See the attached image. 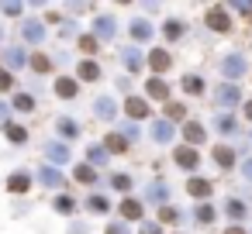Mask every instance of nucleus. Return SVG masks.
<instances>
[{
  "label": "nucleus",
  "instance_id": "11",
  "mask_svg": "<svg viewBox=\"0 0 252 234\" xmlns=\"http://www.w3.org/2000/svg\"><path fill=\"white\" fill-rule=\"evenodd\" d=\"M94 35L97 38H114V21L111 18H97L94 21Z\"/></svg>",
  "mask_w": 252,
  "mask_h": 234
},
{
  "label": "nucleus",
  "instance_id": "29",
  "mask_svg": "<svg viewBox=\"0 0 252 234\" xmlns=\"http://www.w3.org/2000/svg\"><path fill=\"white\" fill-rule=\"evenodd\" d=\"M80 76H83V79H97V76H100L97 62H83V66H80Z\"/></svg>",
  "mask_w": 252,
  "mask_h": 234
},
{
  "label": "nucleus",
  "instance_id": "26",
  "mask_svg": "<svg viewBox=\"0 0 252 234\" xmlns=\"http://www.w3.org/2000/svg\"><path fill=\"white\" fill-rule=\"evenodd\" d=\"M59 134H63V138H76V134H80L76 121H66V117H63V121H59Z\"/></svg>",
  "mask_w": 252,
  "mask_h": 234
},
{
  "label": "nucleus",
  "instance_id": "50",
  "mask_svg": "<svg viewBox=\"0 0 252 234\" xmlns=\"http://www.w3.org/2000/svg\"><path fill=\"white\" fill-rule=\"evenodd\" d=\"M228 234H245V231H242V227H231V231H228Z\"/></svg>",
  "mask_w": 252,
  "mask_h": 234
},
{
  "label": "nucleus",
  "instance_id": "23",
  "mask_svg": "<svg viewBox=\"0 0 252 234\" xmlns=\"http://www.w3.org/2000/svg\"><path fill=\"white\" fill-rule=\"evenodd\" d=\"M149 62H152V69H159V73H162V69H169V52H162V49H159V52H152V55H149Z\"/></svg>",
  "mask_w": 252,
  "mask_h": 234
},
{
  "label": "nucleus",
  "instance_id": "17",
  "mask_svg": "<svg viewBox=\"0 0 252 234\" xmlns=\"http://www.w3.org/2000/svg\"><path fill=\"white\" fill-rule=\"evenodd\" d=\"M145 90H149V97H156V100H166V97H169V86H166L162 79H149Z\"/></svg>",
  "mask_w": 252,
  "mask_h": 234
},
{
  "label": "nucleus",
  "instance_id": "3",
  "mask_svg": "<svg viewBox=\"0 0 252 234\" xmlns=\"http://www.w3.org/2000/svg\"><path fill=\"white\" fill-rule=\"evenodd\" d=\"M221 73H224V76H231V79H235V76H242V73H245V59H242V55H228V59L221 62Z\"/></svg>",
  "mask_w": 252,
  "mask_h": 234
},
{
  "label": "nucleus",
  "instance_id": "4",
  "mask_svg": "<svg viewBox=\"0 0 252 234\" xmlns=\"http://www.w3.org/2000/svg\"><path fill=\"white\" fill-rule=\"evenodd\" d=\"M152 138H156L159 145L173 141V124H169V121H162V117H159V121H152Z\"/></svg>",
  "mask_w": 252,
  "mask_h": 234
},
{
  "label": "nucleus",
  "instance_id": "10",
  "mask_svg": "<svg viewBox=\"0 0 252 234\" xmlns=\"http://www.w3.org/2000/svg\"><path fill=\"white\" fill-rule=\"evenodd\" d=\"M183 138H187V145H200V141H204V128H200L197 121H187V128H183Z\"/></svg>",
  "mask_w": 252,
  "mask_h": 234
},
{
  "label": "nucleus",
  "instance_id": "34",
  "mask_svg": "<svg viewBox=\"0 0 252 234\" xmlns=\"http://www.w3.org/2000/svg\"><path fill=\"white\" fill-rule=\"evenodd\" d=\"M214 124H218L221 131H235V121H231L228 114H221V117H214Z\"/></svg>",
  "mask_w": 252,
  "mask_h": 234
},
{
  "label": "nucleus",
  "instance_id": "21",
  "mask_svg": "<svg viewBox=\"0 0 252 234\" xmlns=\"http://www.w3.org/2000/svg\"><path fill=\"white\" fill-rule=\"evenodd\" d=\"M4 59H7V66H14V69L28 62V55H25L21 49H7V52H4Z\"/></svg>",
  "mask_w": 252,
  "mask_h": 234
},
{
  "label": "nucleus",
  "instance_id": "9",
  "mask_svg": "<svg viewBox=\"0 0 252 234\" xmlns=\"http://www.w3.org/2000/svg\"><path fill=\"white\" fill-rule=\"evenodd\" d=\"M21 35H25V42H42L45 38V28L38 21H28V25H21Z\"/></svg>",
  "mask_w": 252,
  "mask_h": 234
},
{
  "label": "nucleus",
  "instance_id": "2",
  "mask_svg": "<svg viewBox=\"0 0 252 234\" xmlns=\"http://www.w3.org/2000/svg\"><path fill=\"white\" fill-rule=\"evenodd\" d=\"M173 158H176V165H183V169H197V165H200V158H197V152H193L190 145L176 148V152H173Z\"/></svg>",
  "mask_w": 252,
  "mask_h": 234
},
{
  "label": "nucleus",
  "instance_id": "22",
  "mask_svg": "<svg viewBox=\"0 0 252 234\" xmlns=\"http://www.w3.org/2000/svg\"><path fill=\"white\" fill-rule=\"evenodd\" d=\"M125 66H128L131 73H138V69H142V52H138V49H128V52H125Z\"/></svg>",
  "mask_w": 252,
  "mask_h": 234
},
{
  "label": "nucleus",
  "instance_id": "20",
  "mask_svg": "<svg viewBox=\"0 0 252 234\" xmlns=\"http://www.w3.org/2000/svg\"><path fill=\"white\" fill-rule=\"evenodd\" d=\"M121 213H125L128 220H138V217H142V203H138V200H125V203H121Z\"/></svg>",
  "mask_w": 252,
  "mask_h": 234
},
{
  "label": "nucleus",
  "instance_id": "42",
  "mask_svg": "<svg viewBox=\"0 0 252 234\" xmlns=\"http://www.w3.org/2000/svg\"><path fill=\"white\" fill-rule=\"evenodd\" d=\"M80 49H83V52H94L97 42H94V38H80Z\"/></svg>",
  "mask_w": 252,
  "mask_h": 234
},
{
  "label": "nucleus",
  "instance_id": "36",
  "mask_svg": "<svg viewBox=\"0 0 252 234\" xmlns=\"http://www.w3.org/2000/svg\"><path fill=\"white\" fill-rule=\"evenodd\" d=\"M90 210H97V213H107V200H104V196H90Z\"/></svg>",
  "mask_w": 252,
  "mask_h": 234
},
{
  "label": "nucleus",
  "instance_id": "30",
  "mask_svg": "<svg viewBox=\"0 0 252 234\" xmlns=\"http://www.w3.org/2000/svg\"><path fill=\"white\" fill-rule=\"evenodd\" d=\"M76 179H80V182H94V179H97L94 165H80V169H76Z\"/></svg>",
  "mask_w": 252,
  "mask_h": 234
},
{
  "label": "nucleus",
  "instance_id": "38",
  "mask_svg": "<svg viewBox=\"0 0 252 234\" xmlns=\"http://www.w3.org/2000/svg\"><path fill=\"white\" fill-rule=\"evenodd\" d=\"M111 186H114V189H131V179H128V176H114Z\"/></svg>",
  "mask_w": 252,
  "mask_h": 234
},
{
  "label": "nucleus",
  "instance_id": "16",
  "mask_svg": "<svg viewBox=\"0 0 252 234\" xmlns=\"http://www.w3.org/2000/svg\"><path fill=\"white\" fill-rule=\"evenodd\" d=\"M131 38H135V42H149V38H152V25L135 21V25H131Z\"/></svg>",
  "mask_w": 252,
  "mask_h": 234
},
{
  "label": "nucleus",
  "instance_id": "41",
  "mask_svg": "<svg viewBox=\"0 0 252 234\" xmlns=\"http://www.w3.org/2000/svg\"><path fill=\"white\" fill-rule=\"evenodd\" d=\"M56 207H59L63 213H69V210H73V200H69V196H59V200H56Z\"/></svg>",
  "mask_w": 252,
  "mask_h": 234
},
{
  "label": "nucleus",
  "instance_id": "43",
  "mask_svg": "<svg viewBox=\"0 0 252 234\" xmlns=\"http://www.w3.org/2000/svg\"><path fill=\"white\" fill-rule=\"evenodd\" d=\"M107 234H128L125 224H107Z\"/></svg>",
  "mask_w": 252,
  "mask_h": 234
},
{
  "label": "nucleus",
  "instance_id": "32",
  "mask_svg": "<svg viewBox=\"0 0 252 234\" xmlns=\"http://www.w3.org/2000/svg\"><path fill=\"white\" fill-rule=\"evenodd\" d=\"M159 217H162L166 224H176V220H180V213H176L173 207H159Z\"/></svg>",
  "mask_w": 252,
  "mask_h": 234
},
{
  "label": "nucleus",
  "instance_id": "46",
  "mask_svg": "<svg viewBox=\"0 0 252 234\" xmlns=\"http://www.w3.org/2000/svg\"><path fill=\"white\" fill-rule=\"evenodd\" d=\"M142 234H159V227H156V224H145V227H142Z\"/></svg>",
  "mask_w": 252,
  "mask_h": 234
},
{
  "label": "nucleus",
  "instance_id": "8",
  "mask_svg": "<svg viewBox=\"0 0 252 234\" xmlns=\"http://www.w3.org/2000/svg\"><path fill=\"white\" fill-rule=\"evenodd\" d=\"M125 110L131 114V121H138V117H149V104H145L142 97H131V100L125 104Z\"/></svg>",
  "mask_w": 252,
  "mask_h": 234
},
{
  "label": "nucleus",
  "instance_id": "35",
  "mask_svg": "<svg viewBox=\"0 0 252 234\" xmlns=\"http://www.w3.org/2000/svg\"><path fill=\"white\" fill-rule=\"evenodd\" d=\"M90 162H97V165H100V162H107V148H100V145H97V148H90Z\"/></svg>",
  "mask_w": 252,
  "mask_h": 234
},
{
  "label": "nucleus",
  "instance_id": "24",
  "mask_svg": "<svg viewBox=\"0 0 252 234\" xmlns=\"http://www.w3.org/2000/svg\"><path fill=\"white\" fill-rule=\"evenodd\" d=\"M49 158H52V162H66V158H69V152H66V145H59V141L52 145V141H49Z\"/></svg>",
  "mask_w": 252,
  "mask_h": 234
},
{
  "label": "nucleus",
  "instance_id": "39",
  "mask_svg": "<svg viewBox=\"0 0 252 234\" xmlns=\"http://www.w3.org/2000/svg\"><path fill=\"white\" fill-rule=\"evenodd\" d=\"M11 86H14V76L7 69H0V90H11Z\"/></svg>",
  "mask_w": 252,
  "mask_h": 234
},
{
  "label": "nucleus",
  "instance_id": "27",
  "mask_svg": "<svg viewBox=\"0 0 252 234\" xmlns=\"http://www.w3.org/2000/svg\"><path fill=\"white\" fill-rule=\"evenodd\" d=\"M183 90H187V93H193V97H197V93H200V90H204V83H200V76H187V79H183Z\"/></svg>",
  "mask_w": 252,
  "mask_h": 234
},
{
  "label": "nucleus",
  "instance_id": "14",
  "mask_svg": "<svg viewBox=\"0 0 252 234\" xmlns=\"http://www.w3.org/2000/svg\"><path fill=\"white\" fill-rule=\"evenodd\" d=\"M214 162H218L221 169H228V165L235 162V152H231L228 145H218V148H214Z\"/></svg>",
  "mask_w": 252,
  "mask_h": 234
},
{
  "label": "nucleus",
  "instance_id": "47",
  "mask_svg": "<svg viewBox=\"0 0 252 234\" xmlns=\"http://www.w3.org/2000/svg\"><path fill=\"white\" fill-rule=\"evenodd\" d=\"M235 7H238L242 14H252V4H235Z\"/></svg>",
  "mask_w": 252,
  "mask_h": 234
},
{
  "label": "nucleus",
  "instance_id": "19",
  "mask_svg": "<svg viewBox=\"0 0 252 234\" xmlns=\"http://www.w3.org/2000/svg\"><path fill=\"white\" fill-rule=\"evenodd\" d=\"M56 93H59L63 100L76 97V79H59V83H56Z\"/></svg>",
  "mask_w": 252,
  "mask_h": 234
},
{
  "label": "nucleus",
  "instance_id": "31",
  "mask_svg": "<svg viewBox=\"0 0 252 234\" xmlns=\"http://www.w3.org/2000/svg\"><path fill=\"white\" fill-rule=\"evenodd\" d=\"M32 69L35 73H49V59L45 55H32Z\"/></svg>",
  "mask_w": 252,
  "mask_h": 234
},
{
  "label": "nucleus",
  "instance_id": "13",
  "mask_svg": "<svg viewBox=\"0 0 252 234\" xmlns=\"http://www.w3.org/2000/svg\"><path fill=\"white\" fill-rule=\"evenodd\" d=\"M187 189H190V196H197V200L211 196V182H207V179H190V182H187Z\"/></svg>",
  "mask_w": 252,
  "mask_h": 234
},
{
  "label": "nucleus",
  "instance_id": "12",
  "mask_svg": "<svg viewBox=\"0 0 252 234\" xmlns=\"http://www.w3.org/2000/svg\"><path fill=\"white\" fill-rule=\"evenodd\" d=\"M28 186H32V179H28V172H14V176L7 179V189H11V193H25Z\"/></svg>",
  "mask_w": 252,
  "mask_h": 234
},
{
  "label": "nucleus",
  "instance_id": "7",
  "mask_svg": "<svg viewBox=\"0 0 252 234\" xmlns=\"http://www.w3.org/2000/svg\"><path fill=\"white\" fill-rule=\"evenodd\" d=\"M94 114H97V117H107V121H111V117L118 114V104H114L111 97H100V100L94 104Z\"/></svg>",
  "mask_w": 252,
  "mask_h": 234
},
{
  "label": "nucleus",
  "instance_id": "45",
  "mask_svg": "<svg viewBox=\"0 0 252 234\" xmlns=\"http://www.w3.org/2000/svg\"><path fill=\"white\" fill-rule=\"evenodd\" d=\"M169 117H183V107L180 104H169Z\"/></svg>",
  "mask_w": 252,
  "mask_h": 234
},
{
  "label": "nucleus",
  "instance_id": "5",
  "mask_svg": "<svg viewBox=\"0 0 252 234\" xmlns=\"http://www.w3.org/2000/svg\"><path fill=\"white\" fill-rule=\"evenodd\" d=\"M38 179H42L45 186H52V189H63V182H66V179H63V172H59V169H52V165H45V169L38 172Z\"/></svg>",
  "mask_w": 252,
  "mask_h": 234
},
{
  "label": "nucleus",
  "instance_id": "18",
  "mask_svg": "<svg viewBox=\"0 0 252 234\" xmlns=\"http://www.w3.org/2000/svg\"><path fill=\"white\" fill-rule=\"evenodd\" d=\"M104 148H107V152H125V148H128V138H125L121 131H118V134H107Z\"/></svg>",
  "mask_w": 252,
  "mask_h": 234
},
{
  "label": "nucleus",
  "instance_id": "33",
  "mask_svg": "<svg viewBox=\"0 0 252 234\" xmlns=\"http://www.w3.org/2000/svg\"><path fill=\"white\" fill-rule=\"evenodd\" d=\"M180 35H183V25L180 21H169L166 25V38H180Z\"/></svg>",
  "mask_w": 252,
  "mask_h": 234
},
{
  "label": "nucleus",
  "instance_id": "1",
  "mask_svg": "<svg viewBox=\"0 0 252 234\" xmlns=\"http://www.w3.org/2000/svg\"><path fill=\"white\" fill-rule=\"evenodd\" d=\"M214 100H218V107H235L238 104V86L235 83H221L218 93H214Z\"/></svg>",
  "mask_w": 252,
  "mask_h": 234
},
{
  "label": "nucleus",
  "instance_id": "49",
  "mask_svg": "<svg viewBox=\"0 0 252 234\" xmlns=\"http://www.w3.org/2000/svg\"><path fill=\"white\" fill-rule=\"evenodd\" d=\"M245 117H249V121H252V104H245Z\"/></svg>",
  "mask_w": 252,
  "mask_h": 234
},
{
  "label": "nucleus",
  "instance_id": "28",
  "mask_svg": "<svg viewBox=\"0 0 252 234\" xmlns=\"http://www.w3.org/2000/svg\"><path fill=\"white\" fill-rule=\"evenodd\" d=\"M7 138H11L14 145H21V141L28 138V131H25V128H18V124H7Z\"/></svg>",
  "mask_w": 252,
  "mask_h": 234
},
{
  "label": "nucleus",
  "instance_id": "15",
  "mask_svg": "<svg viewBox=\"0 0 252 234\" xmlns=\"http://www.w3.org/2000/svg\"><path fill=\"white\" fill-rule=\"evenodd\" d=\"M145 196H149L152 203H159V207H162V203H166V196H169V189H166V182H152Z\"/></svg>",
  "mask_w": 252,
  "mask_h": 234
},
{
  "label": "nucleus",
  "instance_id": "25",
  "mask_svg": "<svg viewBox=\"0 0 252 234\" xmlns=\"http://www.w3.org/2000/svg\"><path fill=\"white\" fill-rule=\"evenodd\" d=\"M14 110H25V114H28V110H35V100H32L28 93H18V97H14Z\"/></svg>",
  "mask_w": 252,
  "mask_h": 234
},
{
  "label": "nucleus",
  "instance_id": "44",
  "mask_svg": "<svg viewBox=\"0 0 252 234\" xmlns=\"http://www.w3.org/2000/svg\"><path fill=\"white\" fill-rule=\"evenodd\" d=\"M242 176L252 182V158H245V165H242Z\"/></svg>",
  "mask_w": 252,
  "mask_h": 234
},
{
  "label": "nucleus",
  "instance_id": "40",
  "mask_svg": "<svg viewBox=\"0 0 252 234\" xmlns=\"http://www.w3.org/2000/svg\"><path fill=\"white\" fill-rule=\"evenodd\" d=\"M228 213H231V217H242V213H245V207H242L238 200H228Z\"/></svg>",
  "mask_w": 252,
  "mask_h": 234
},
{
  "label": "nucleus",
  "instance_id": "6",
  "mask_svg": "<svg viewBox=\"0 0 252 234\" xmlns=\"http://www.w3.org/2000/svg\"><path fill=\"white\" fill-rule=\"evenodd\" d=\"M207 25H211L214 31H228V28H231V25H228V14H224V11H218V7H211V11H207Z\"/></svg>",
  "mask_w": 252,
  "mask_h": 234
},
{
  "label": "nucleus",
  "instance_id": "37",
  "mask_svg": "<svg viewBox=\"0 0 252 234\" xmlns=\"http://www.w3.org/2000/svg\"><path fill=\"white\" fill-rule=\"evenodd\" d=\"M197 220H200V224H211V220H214V210H211V207L204 203V207L197 210Z\"/></svg>",
  "mask_w": 252,
  "mask_h": 234
},
{
  "label": "nucleus",
  "instance_id": "48",
  "mask_svg": "<svg viewBox=\"0 0 252 234\" xmlns=\"http://www.w3.org/2000/svg\"><path fill=\"white\" fill-rule=\"evenodd\" d=\"M0 121H7V104H0Z\"/></svg>",
  "mask_w": 252,
  "mask_h": 234
}]
</instances>
